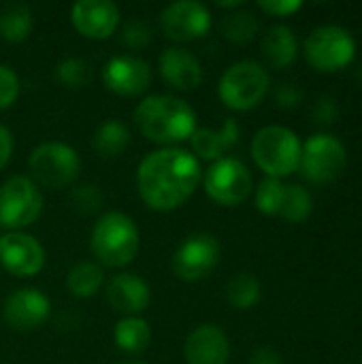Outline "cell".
<instances>
[{"label":"cell","mask_w":362,"mask_h":364,"mask_svg":"<svg viewBox=\"0 0 362 364\" xmlns=\"http://www.w3.org/2000/svg\"><path fill=\"white\" fill-rule=\"evenodd\" d=\"M201 177V164L190 151L164 147L143 158L137 173V186L149 209L173 211L190 200Z\"/></svg>","instance_id":"obj_1"},{"label":"cell","mask_w":362,"mask_h":364,"mask_svg":"<svg viewBox=\"0 0 362 364\" xmlns=\"http://www.w3.org/2000/svg\"><path fill=\"white\" fill-rule=\"evenodd\" d=\"M134 122L147 141L160 145L186 141L196 130L194 109L183 98L169 94H156L141 100L134 109Z\"/></svg>","instance_id":"obj_2"},{"label":"cell","mask_w":362,"mask_h":364,"mask_svg":"<svg viewBox=\"0 0 362 364\" xmlns=\"http://www.w3.org/2000/svg\"><path fill=\"white\" fill-rule=\"evenodd\" d=\"M90 245L100 264L109 269H122L137 258L141 235L132 218L122 211H109L98 218Z\"/></svg>","instance_id":"obj_3"},{"label":"cell","mask_w":362,"mask_h":364,"mask_svg":"<svg viewBox=\"0 0 362 364\" xmlns=\"http://www.w3.org/2000/svg\"><path fill=\"white\" fill-rule=\"evenodd\" d=\"M252 158L271 179L288 177L301 164V141L286 126H265L252 139Z\"/></svg>","instance_id":"obj_4"},{"label":"cell","mask_w":362,"mask_h":364,"mask_svg":"<svg viewBox=\"0 0 362 364\" xmlns=\"http://www.w3.org/2000/svg\"><path fill=\"white\" fill-rule=\"evenodd\" d=\"M271 87V77L262 64L254 60L235 62L220 77L218 96L233 111H250L258 107Z\"/></svg>","instance_id":"obj_5"},{"label":"cell","mask_w":362,"mask_h":364,"mask_svg":"<svg viewBox=\"0 0 362 364\" xmlns=\"http://www.w3.org/2000/svg\"><path fill=\"white\" fill-rule=\"evenodd\" d=\"M28 168L34 183L49 190H62L79 177L81 160L66 143H43L32 149Z\"/></svg>","instance_id":"obj_6"},{"label":"cell","mask_w":362,"mask_h":364,"mask_svg":"<svg viewBox=\"0 0 362 364\" xmlns=\"http://www.w3.org/2000/svg\"><path fill=\"white\" fill-rule=\"evenodd\" d=\"M43 211V194L26 175L9 177L0 188V226L17 232L38 220Z\"/></svg>","instance_id":"obj_7"},{"label":"cell","mask_w":362,"mask_h":364,"mask_svg":"<svg viewBox=\"0 0 362 364\" xmlns=\"http://www.w3.org/2000/svg\"><path fill=\"white\" fill-rule=\"evenodd\" d=\"M303 51L314 68L333 73L352 64L356 55V41L346 28L329 23L312 30V34L305 38Z\"/></svg>","instance_id":"obj_8"},{"label":"cell","mask_w":362,"mask_h":364,"mask_svg":"<svg viewBox=\"0 0 362 364\" xmlns=\"http://www.w3.org/2000/svg\"><path fill=\"white\" fill-rule=\"evenodd\" d=\"M348 154L344 143L333 134H314L301 145V171L312 183H331L346 171Z\"/></svg>","instance_id":"obj_9"},{"label":"cell","mask_w":362,"mask_h":364,"mask_svg":"<svg viewBox=\"0 0 362 364\" xmlns=\"http://www.w3.org/2000/svg\"><path fill=\"white\" fill-rule=\"evenodd\" d=\"M207 196L224 207L241 205L252 194V173L237 158H222L207 168L205 175Z\"/></svg>","instance_id":"obj_10"},{"label":"cell","mask_w":362,"mask_h":364,"mask_svg":"<svg viewBox=\"0 0 362 364\" xmlns=\"http://www.w3.org/2000/svg\"><path fill=\"white\" fill-rule=\"evenodd\" d=\"M222 256L220 241L213 235L198 232L188 237L173 254L171 269L183 282H201L213 273Z\"/></svg>","instance_id":"obj_11"},{"label":"cell","mask_w":362,"mask_h":364,"mask_svg":"<svg viewBox=\"0 0 362 364\" xmlns=\"http://www.w3.org/2000/svg\"><path fill=\"white\" fill-rule=\"evenodd\" d=\"M162 32L179 43L196 41L205 36L211 28V13L203 2L177 0L171 2L160 15Z\"/></svg>","instance_id":"obj_12"},{"label":"cell","mask_w":362,"mask_h":364,"mask_svg":"<svg viewBox=\"0 0 362 364\" xmlns=\"http://www.w3.org/2000/svg\"><path fill=\"white\" fill-rule=\"evenodd\" d=\"M0 264L15 277H34L45 267L43 245L21 230L0 237Z\"/></svg>","instance_id":"obj_13"},{"label":"cell","mask_w":362,"mask_h":364,"mask_svg":"<svg viewBox=\"0 0 362 364\" xmlns=\"http://www.w3.org/2000/svg\"><path fill=\"white\" fill-rule=\"evenodd\" d=\"M102 81L107 90L117 96H139L151 83V68L137 55H115L102 68Z\"/></svg>","instance_id":"obj_14"},{"label":"cell","mask_w":362,"mask_h":364,"mask_svg":"<svg viewBox=\"0 0 362 364\" xmlns=\"http://www.w3.org/2000/svg\"><path fill=\"white\" fill-rule=\"evenodd\" d=\"M51 305L49 299L34 290V288H21L9 294L2 307V318L4 324L13 331L26 333L38 328L47 318H49Z\"/></svg>","instance_id":"obj_15"},{"label":"cell","mask_w":362,"mask_h":364,"mask_svg":"<svg viewBox=\"0 0 362 364\" xmlns=\"http://www.w3.org/2000/svg\"><path fill=\"white\" fill-rule=\"evenodd\" d=\"M75 30L94 41L109 38L119 26V9L111 0H79L70 9Z\"/></svg>","instance_id":"obj_16"},{"label":"cell","mask_w":362,"mask_h":364,"mask_svg":"<svg viewBox=\"0 0 362 364\" xmlns=\"http://www.w3.org/2000/svg\"><path fill=\"white\" fill-rule=\"evenodd\" d=\"M183 358L188 364H228L230 343L226 333L215 324L194 328L183 343Z\"/></svg>","instance_id":"obj_17"},{"label":"cell","mask_w":362,"mask_h":364,"mask_svg":"<svg viewBox=\"0 0 362 364\" xmlns=\"http://www.w3.org/2000/svg\"><path fill=\"white\" fill-rule=\"evenodd\" d=\"M107 301L115 311L134 318L137 314L149 307L151 292H149V286L141 277L130 275V273H119L107 286Z\"/></svg>","instance_id":"obj_18"},{"label":"cell","mask_w":362,"mask_h":364,"mask_svg":"<svg viewBox=\"0 0 362 364\" xmlns=\"http://www.w3.org/2000/svg\"><path fill=\"white\" fill-rule=\"evenodd\" d=\"M160 73L169 85L181 92L196 90L203 81L201 62L183 47H169L160 55Z\"/></svg>","instance_id":"obj_19"},{"label":"cell","mask_w":362,"mask_h":364,"mask_svg":"<svg viewBox=\"0 0 362 364\" xmlns=\"http://www.w3.org/2000/svg\"><path fill=\"white\" fill-rule=\"evenodd\" d=\"M239 124L228 117L220 128H196L190 136L192 151L203 160H222L228 149H233L239 141Z\"/></svg>","instance_id":"obj_20"},{"label":"cell","mask_w":362,"mask_h":364,"mask_svg":"<svg viewBox=\"0 0 362 364\" xmlns=\"http://www.w3.org/2000/svg\"><path fill=\"white\" fill-rule=\"evenodd\" d=\"M299 41L292 28L280 23L267 30L262 36V55L273 68H286L297 60Z\"/></svg>","instance_id":"obj_21"},{"label":"cell","mask_w":362,"mask_h":364,"mask_svg":"<svg viewBox=\"0 0 362 364\" xmlns=\"http://www.w3.org/2000/svg\"><path fill=\"white\" fill-rule=\"evenodd\" d=\"M34 19L26 2L13 0L0 6V38L9 43H23L32 32Z\"/></svg>","instance_id":"obj_22"},{"label":"cell","mask_w":362,"mask_h":364,"mask_svg":"<svg viewBox=\"0 0 362 364\" xmlns=\"http://www.w3.org/2000/svg\"><path fill=\"white\" fill-rule=\"evenodd\" d=\"M113 339L119 350L128 354H141L151 343V328L143 318H126L115 324Z\"/></svg>","instance_id":"obj_23"},{"label":"cell","mask_w":362,"mask_h":364,"mask_svg":"<svg viewBox=\"0 0 362 364\" xmlns=\"http://www.w3.org/2000/svg\"><path fill=\"white\" fill-rule=\"evenodd\" d=\"M92 143H94V149L102 158H117L119 154L126 151V147L130 143V130L126 128V124H122L117 119H109L96 128Z\"/></svg>","instance_id":"obj_24"},{"label":"cell","mask_w":362,"mask_h":364,"mask_svg":"<svg viewBox=\"0 0 362 364\" xmlns=\"http://www.w3.org/2000/svg\"><path fill=\"white\" fill-rule=\"evenodd\" d=\"M102 282H105V273H102V267L96 262H79L66 275L68 292L79 299H90L98 294V290L102 288Z\"/></svg>","instance_id":"obj_25"},{"label":"cell","mask_w":362,"mask_h":364,"mask_svg":"<svg viewBox=\"0 0 362 364\" xmlns=\"http://www.w3.org/2000/svg\"><path fill=\"white\" fill-rule=\"evenodd\" d=\"M260 294H262L260 282L250 273H237L226 284V301L230 303V307L239 311H247L256 307L260 303Z\"/></svg>","instance_id":"obj_26"},{"label":"cell","mask_w":362,"mask_h":364,"mask_svg":"<svg viewBox=\"0 0 362 364\" xmlns=\"http://www.w3.org/2000/svg\"><path fill=\"white\" fill-rule=\"evenodd\" d=\"M258 30H260V21L256 19V15L250 11H243V9H237L235 13H230L222 19V34L235 45L252 43L256 38Z\"/></svg>","instance_id":"obj_27"},{"label":"cell","mask_w":362,"mask_h":364,"mask_svg":"<svg viewBox=\"0 0 362 364\" xmlns=\"http://www.w3.org/2000/svg\"><path fill=\"white\" fill-rule=\"evenodd\" d=\"M312 211H314L312 194L301 186H286L284 207H282L280 215L290 224H301L312 215Z\"/></svg>","instance_id":"obj_28"},{"label":"cell","mask_w":362,"mask_h":364,"mask_svg":"<svg viewBox=\"0 0 362 364\" xmlns=\"http://www.w3.org/2000/svg\"><path fill=\"white\" fill-rule=\"evenodd\" d=\"M284 196L286 186L282 183V179L267 177L256 190V209L265 215H280L284 207Z\"/></svg>","instance_id":"obj_29"},{"label":"cell","mask_w":362,"mask_h":364,"mask_svg":"<svg viewBox=\"0 0 362 364\" xmlns=\"http://www.w3.org/2000/svg\"><path fill=\"white\" fill-rule=\"evenodd\" d=\"M55 77H58L60 83H64L66 87L79 90V87H83V85L90 83L92 73H90V66H87L81 58H66V60H62V62L58 64Z\"/></svg>","instance_id":"obj_30"},{"label":"cell","mask_w":362,"mask_h":364,"mask_svg":"<svg viewBox=\"0 0 362 364\" xmlns=\"http://www.w3.org/2000/svg\"><path fill=\"white\" fill-rule=\"evenodd\" d=\"M70 198H73V203H75V207H77L79 211H83V213H94V211L100 209L102 192H100L96 186L87 183V186L75 188L73 194H70Z\"/></svg>","instance_id":"obj_31"},{"label":"cell","mask_w":362,"mask_h":364,"mask_svg":"<svg viewBox=\"0 0 362 364\" xmlns=\"http://www.w3.org/2000/svg\"><path fill=\"white\" fill-rule=\"evenodd\" d=\"M19 96V77L13 68L0 64V111L9 109Z\"/></svg>","instance_id":"obj_32"},{"label":"cell","mask_w":362,"mask_h":364,"mask_svg":"<svg viewBox=\"0 0 362 364\" xmlns=\"http://www.w3.org/2000/svg\"><path fill=\"white\" fill-rule=\"evenodd\" d=\"M122 41H124L128 47H132V49L145 47V45L151 41V28H149V23L143 21V19H132V21H128V23L124 26V30H122Z\"/></svg>","instance_id":"obj_33"},{"label":"cell","mask_w":362,"mask_h":364,"mask_svg":"<svg viewBox=\"0 0 362 364\" xmlns=\"http://www.w3.org/2000/svg\"><path fill=\"white\" fill-rule=\"evenodd\" d=\"M339 117V105L333 96H320L316 102H314V109H312V119L318 124V126H333Z\"/></svg>","instance_id":"obj_34"},{"label":"cell","mask_w":362,"mask_h":364,"mask_svg":"<svg viewBox=\"0 0 362 364\" xmlns=\"http://www.w3.org/2000/svg\"><path fill=\"white\" fill-rule=\"evenodd\" d=\"M303 98H305L303 90L297 83H292V81L280 83L275 87V102L282 109H297L303 102Z\"/></svg>","instance_id":"obj_35"},{"label":"cell","mask_w":362,"mask_h":364,"mask_svg":"<svg viewBox=\"0 0 362 364\" xmlns=\"http://www.w3.org/2000/svg\"><path fill=\"white\" fill-rule=\"evenodd\" d=\"M303 6L301 0H260L258 9L273 17H288Z\"/></svg>","instance_id":"obj_36"},{"label":"cell","mask_w":362,"mask_h":364,"mask_svg":"<svg viewBox=\"0 0 362 364\" xmlns=\"http://www.w3.org/2000/svg\"><path fill=\"white\" fill-rule=\"evenodd\" d=\"M250 364H284L280 352H275L273 348H258L254 350Z\"/></svg>","instance_id":"obj_37"},{"label":"cell","mask_w":362,"mask_h":364,"mask_svg":"<svg viewBox=\"0 0 362 364\" xmlns=\"http://www.w3.org/2000/svg\"><path fill=\"white\" fill-rule=\"evenodd\" d=\"M11 154H13V136L9 128L0 124V168L6 166V162L11 160Z\"/></svg>","instance_id":"obj_38"},{"label":"cell","mask_w":362,"mask_h":364,"mask_svg":"<svg viewBox=\"0 0 362 364\" xmlns=\"http://www.w3.org/2000/svg\"><path fill=\"white\" fill-rule=\"evenodd\" d=\"M124 364H145V363H139V360H130V363H124Z\"/></svg>","instance_id":"obj_39"}]
</instances>
